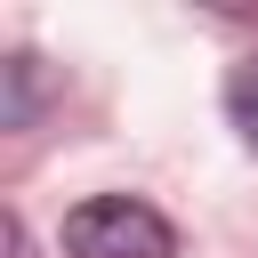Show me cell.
<instances>
[{
  "instance_id": "2",
  "label": "cell",
  "mask_w": 258,
  "mask_h": 258,
  "mask_svg": "<svg viewBox=\"0 0 258 258\" xmlns=\"http://www.w3.org/2000/svg\"><path fill=\"white\" fill-rule=\"evenodd\" d=\"M226 121L242 129V145H258V48L226 73Z\"/></svg>"
},
{
  "instance_id": "3",
  "label": "cell",
  "mask_w": 258,
  "mask_h": 258,
  "mask_svg": "<svg viewBox=\"0 0 258 258\" xmlns=\"http://www.w3.org/2000/svg\"><path fill=\"white\" fill-rule=\"evenodd\" d=\"M0 73H8V105H0V121H8V129H24V121H32V105H40V56H8Z\"/></svg>"
},
{
  "instance_id": "1",
  "label": "cell",
  "mask_w": 258,
  "mask_h": 258,
  "mask_svg": "<svg viewBox=\"0 0 258 258\" xmlns=\"http://www.w3.org/2000/svg\"><path fill=\"white\" fill-rule=\"evenodd\" d=\"M64 258H177V226L137 194H97L64 218Z\"/></svg>"
}]
</instances>
